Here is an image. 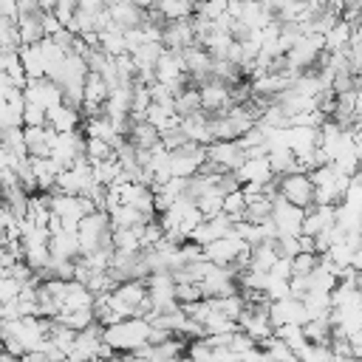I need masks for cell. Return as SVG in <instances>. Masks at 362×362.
Here are the masks:
<instances>
[{"instance_id": "7", "label": "cell", "mask_w": 362, "mask_h": 362, "mask_svg": "<svg viewBox=\"0 0 362 362\" xmlns=\"http://www.w3.org/2000/svg\"><path fill=\"white\" fill-rule=\"evenodd\" d=\"M161 45H164V51H173V54H184L187 48L198 45V42H195V31H192V17H189V20L164 23Z\"/></svg>"}, {"instance_id": "15", "label": "cell", "mask_w": 362, "mask_h": 362, "mask_svg": "<svg viewBox=\"0 0 362 362\" xmlns=\"http://www.w3.org/2000/svg\"><path fill=\"white\" fill-rule=\"evenodd\" d=\"M127 141L136 147V150H153L161 144V133L150 124V122H133L130 124V133H127Z\"/></svg>"}, {"instance_id": "25", "label": "cell", "mask_w": 362, "mask_h": 362, "mask_svg": "<svg viewBox=\"0 0 362 362\" xmlns=\"http://www.w3.org/2000/svg\"><path fill=\"white\" fill-rule=\"evenodd\" d=\"M297 359H300V362H334V354H331V348H325V345H305Z\"/></svg>"}, {"instance_id": "21", "label": "cell", "mask_w": 362, "mask_h": 362, "mask_svg": "<svg viewBox=\"0 0 362 362\" xmlns=\"http://www.w3.org/2000/svg\"><path fill=\"white\" fill-rule=\"evenodd\" d=\"M274 337H277L280 342H286L297 356H300V351L308 345V342H305V334H303V325H283V328L274 331Z\"/></svg>"}, {"instance_id": "12", "label": "cell", "mask_w": 362, "mask_h": 362, "mask_svg": "<svg viewBox=\"0 0 362 362\" xmlns=\"http://www.w3.org/2000/svg\"><path fill=\"white\" fill-rule=\"evenodd\" d=\"M48 249H51V257H54V260H79V257H82V252H79V238H76V232H71V229H57V232H51Z\"/></svg>"}, {"instance_id": "6", "label": "cell", "mask_w": 362, "mask_h": 362, "mask_svg": "<svg viewBox=\"0 0 362 362\" xmlns=\"http://www.w3.org/2000/svg\"><path fill=\"white\" fill-rule=\"evenodd\" d=\"M246 249H252L249 243H243L240 238H235V235H226V238H221V240H215V243H209V246H204V260H209L212 266H221V269H229Z\"/></svg>"}, {"instance_id": "5", "label": "cell", "mask_w": 362, "mask_h": 362, "mask_svg": "<svg viewBox=\"0 0 362 362\" xmlns=\"http://www.w3.org/2000/svg\"><path fill=\"white\" fill-rule=\"evenodd\" d=\"M303 218H305V209L288 204L286 198H274L272 204V221H274V229H277V238L280 235H291V238H300L303 235Z\"/></svg>"}, {"instance_id": "26", "label": "cell", "mask_w": 362, "mask_h": 362, "mask_svg": "<svg viewBox=\"0 0 362 362\" xmlns=\"http://www.w3.org/2000/svg\"><path fill=\"white\" fill-rule=\"evenodd\" d=\"M187 356H189L192 362H212V359H215V351H212L204 339H192V342L187 345Z\"/></svg>"}, {"instance_id": "18", "label": "cell", "mask_w": 362, "mask_h": 362, "mask_svg": "<svg viewBox=\"0 0 362 362\" xmlns=\"http://www.w3.org/2000/svg\"><path fill=\"white\" fill-rule=\"evenodd\" d=\"M173 107H175V116L178 119H189V116H195V113H204V102H201V90L198 88H184L178 96H175V102H173Z\"/></svg>"}, {"instance_id": "14", "label": "cell", "mask_w": 362, "mask_h": 362, "mask_svg": "<svg viewBox=\"0 0 362 362\" xmlns=\"http://www.w3.org/2000/svg\"><path fill=\"white\" fill-rule=\"evenodd\" d=\"M79 122H82L79 110H74L68 105H57V107L48 110V127L54 133H76L79 130Z\"/></svg>"}, {"instance_id": "11", "label": "cell", "mask_w": 362, "mask_h": 362, "mask_svg": "<svg viewBox=\"0 0 362 362\" xmlns=\"http://www.w3.org/2000/svg\"><path fill=\"white\" fill-rule=\"evenodd\" d=\"M23 139H25V150L31 158H48L57 133L48 124L45 127H23Z\"/></svg>"}, {"instance_id": "8", "label": "cell", "mask_w": 362, "mask_h": 362, "mask_svg": "<svg viewBox=\"0 0 362 362\" xmlns=\"http://www.w3.org/2000/svg\"><path fill=\"white\" fill-rule=\"evenodd\" d=\"M269 317H272L274 331L283 328V325H305L308 322V311H305L303 300H297V297H286V300L272 303L269 305Z\"/></svg>"}, {"instance_id": "3", "label": "cell", "mask_w": 362, "mask_h": 362, "mask_svg": "<svg viewBox=\"0 0 362 362\" xmlns=\"http://www.w3.org/2000/svg\"><path fill=\"white\" fill-rule=\"evenodd\" d=\"M277 192L280 198H286L288 204L300 206V209H311L317 206V192H314V181L305 173H291L277 178Z\"/></svg>"}, {"instance_id": "10", "label": "cell", "mask_w": 362, "mask_h": 362, "mask_svg": "<svg viewBox=\"0 0 362 362\" xmlns=\"http://www.w3.org/2000/svg\"><path fill=\"white\" fill-rule=\"evenodd\" d=\"M235 178L240 181V187H246V184H257V187L272 184V181H274V173H272L269 156H266V158H246V161L235 170Z\"/></svg>"}, {"instance_id": "17", "label": "cell", "mask_w": 362, "mask_h": 362, "mask_svg": "<svg viewBox=\"0 0 362 362\" xmlns=\"http://www.w3.org/2000/svg\"><path fill=\"white\" fill-rule=\"evenodd\" d=\"M277 260H280V257H277V252H274V240H263V243L252 246V252H249V269H252V272L269 274Z\"/></svg>"}, {"instance_id": "4", "label": "cell", "mask_w": 362, "mask_h": 362, "mask_svg": "<svg viewBox=\"0 0 362 362\" xmlns=\"http://www.w3.org/2000/svg\"><path fill=\"white\" fill-rule=\"evenodd\" d=\"M206 167V147L187 141L184 147L170 153V173L173 178H192Z\"/></svg>"}, {"instance_id": "27", "label": "cell", "mask_w": 362, "mask_h": 362, "mask_svg": "<svg viewBox=\"0 0 362 362\" xmlns=\"http://www.w3.org/2000/svg\"><path fill=\"white\" fill-rule=\"evenodd\" d=\"M269 274H272V277H280V280H291V260H283V257H280Z\"/></svg>"}, {"instance_id": "23", "label": "cell", "mask_w": 362, "mask_h": 362, "mask_svg": "<svg viewBox=\"0 0 362 362\" xmlns=\"http://www.w3.org/2000/svg\"><path fill=\"white\" fill-rule=\"evenodd\" d=\"M320 266V255H308V252H300L294 260H291V277H308L314 274Z\"/></svg>"}, {"instance_id": "24", "label": "cell", "mask_w": 362, "mask_h": 362, "mask_svg": "<svg viewBox=\"0 0 362 362\" xmlns=\"http://www.w3.org/2000/svg\"><path fill=\"white\" fill-rule=\"evenodd\" d=\"M175 300H178V305L184 308V305L201 303V300H204V291H201L198 283H178V286H175Z\"/></svg>"}, {"instance_id": "9", "label": "cell", "mask_w": 362, "mask_h": 362, "mask_svg": "<svg viewBox=\"0 0 362 362\" xmlns=\"http://www.w3.org/2000/svg\"><path fill=\"white\" fill-rule=\"evenodd\" d=\"M23 96H25V102L40 105L45 113H48L51 107L62 105V90H59V85H57L54 79H28Z\"/></svg>"}, {"instance_id": "30", "label": "cell", "mask_w": 362, "mask_h": 362, "mask_svg": "<svg viewBox=\"0 0 362 362\" xmlns=\"http://www.w3.org/2000/svg\"><path fill=\"white\" fill-rule=\"evenodd\" d=\"M178 362H192V359H189V356H181V359H178Z\"/></svg>"}, {"instance_id": "16", "label": "cell", "mask_w": 362, "mask_h": 362, "mask_svg": "<svg viewBox=\"0 0 362 362\" xmlns=\"http://www.w3.org/2000/svg\"><path fill=\"white\" fill-rule=\"evenodd\" d=\"M322 40H325V51L328 54H345L351 48V42H354V25L345 23V20H339Z\"/></svg>"}, {"instance_id": "1", "label": "cell", "mask_w": 362, "mask_h": 362, "mask_svg": "<svg viewBox=\"0 0 362 362\" xmlns=\"http://www.w3.org/2000/svg\"><path fill=\"white\" fill-rule=\"evenodd\" d=\"M150 322L144 317H133V320H122L116 325L105 328V342L113 348V354H136L139 348H144L150 342Z\"/></svg>"}, {"instance_id": "2", "label": "cell", "mask_w": 362, "mask_h": 362, "mask_svg": "<svg viewBox=\"0 0 362 362\" xmlns=\"http://www.w3.org/2000/svg\"><path fill=\"white\" fill-rule=\"evenodd\" d=\"M76 238H79V252L82 257L85 255H93L99 249H107L113 246V226H110V215L96 209L90 215H85L76 226Z\"/></svg>"}, {"instance_id": "29", "label": "cell", "mask_w": 362, "mask_h": 362, "mask_svg": "<svg viewBox=\"0 0 362 362\" xmlns=\"http://www.w3.org/2000/svg\"><path fill=\"white\" fill-rule=\"evenodd\" d=\"M354 288H356V294H362V272L354 274Z\"/></svg>"}, {"instance_id": "19", "label": "cell", "mask_w": 362, "mask_h": 362, "mask_svg": "<svg viewBox=\"0 0 362 362\" xmlns=\"http://www.w3.org/2000/svg\"><path fill=\"white\" fill-rule=\"evenodd\" d=\"M303 334H305V342L308 345H331V337H334V325H331V317H322V320H308L303 325Z\"/></svg>"}, {"instance_id": "13", "label": "cell", "mask_w": 362, "mask_h": 362, "mask_svg": "<svg viewBox=\"0 0 362 362\" xmlns=\"http://www.w3.org/2000/svg\"><path fill=\"white\" fill-rule=\"evenodd\" d=\"M93 303H96V297L82 283L71 280V283H65V294L59 300V314L62 311H85V308H93Z\"/></svg>"}, {"instance_id": "22", "label": "cell", "mask_w": 362, "mask_h": 362, "mask_svg": "<svg viewBox=\"0 0 362 362\" xmlns=\"http://www.w3.org/2000/svg\"><path fill=\"white\" fill-rule=\"evenodd\" d=\"M243 212H246V195H243V189L229 192L223 198V215H229L232 223H240L243 221Z\"/></svg>"}, {"instance_id": "28", "label": "cell", "mask_w": 362, "mask_h": 362, "mask_svg": "<svg viewBox=\"0 0 362 362\" xmlns=\"http://www.w3.org/2000/svg\"><path fill=\"white\" fill-rule=\"evenodd\" d=\"M354 116H356V122H362V88H356V102H354Z\"/></svg>"}, {"instance_id": "20", "label": "cell", "mask_w": 362, "mask_h": 362, "mask_svg": "<svg viewBox=\"0 0 362 362\" xmlns=\"http://www.w3.org/2000/svg\"><path fill=\"white\" fill-rule=\"evenodd\" d=\"M153 8H156V14H158L164 23L189 20V17L195 14V3H187V0H181V3H170V0H164V3H153Z\"/></svg>"}]
</instances>
